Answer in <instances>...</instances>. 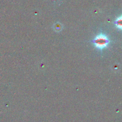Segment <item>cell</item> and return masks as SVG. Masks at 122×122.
<instances>
[{
	"mask_svg": "<svg viewBox=\"0 0 122 122\" xmlns=\"http://www.w3.org/2000/svg\"><path fill=\"white\" fill-rule=\"evenodd\" d=\"M92 43L95 45L96 48L99 50H102L107 47L110 44V40L105 35L99 34L92 41Z\"/></svg>",
	"mask_w": 122,
	"mask_h": 122,
	"instance_id": "6da1fadb",
	"label": "cell"
},
{
	"mask_svg": "<svg viewBox=\"0 0 122 122\" xmlns=\"http://www.w3.org/2000/svg\"><path fill=\"white\" fill-rule=\"evenodd\" d=\"M114 24L116 26V28L119 30H122V15L118 17L114 21Z\"/></svg>",
	"mask_w": 122,
	"mask_h": 122,
	"instance_id": "7a4b0ae2",
	"label": "cell"
}]
</instances>
